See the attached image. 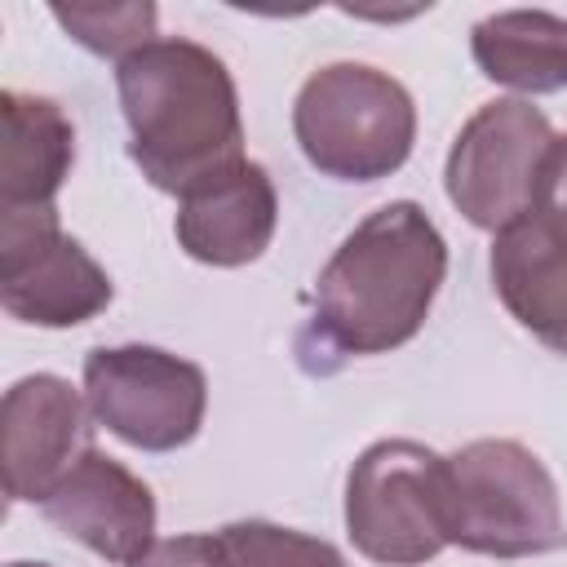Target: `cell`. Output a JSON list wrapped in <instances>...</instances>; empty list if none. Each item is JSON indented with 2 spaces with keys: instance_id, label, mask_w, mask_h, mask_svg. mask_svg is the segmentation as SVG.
Returning a JSON list of instances; mask_svg holds the SVG:
<instances>
[{
  "instance_id": "6da1fadb",
  "label": "cell",
  "mask_w": 567,
  "mask_h": 567,
  "mask_svg": "<svg viewBox=\"0 0 567 567\" xmlns=\"http://www.w3.org/2000/svg\"><path fill=\"white\" fill-rule=\"evenodd\" d=\"M447 275V244L430 213L390 199L368 213L315 279V315L297 337L306 372H332L359 354L408 346Z\"/></svg>"
},
{
  "instance_id": "7a4b0ae2",
  "label": "cell",
  "mask_w": 567,
  "mask_h": 567,
  "mask_svg": "<svg viewBox=\"0 0 567 567\" xmlns=\"http://www.w3.org/2000/svg\"><path fill=\"white\" fill-rule=\"evenodd\" d=\"M115 93L128 155L155 190L182 199L244 159L239 93L213 49L159 35L115 62Z\"/></svg>"
},
{
  "instance_id": "3957f363",
  "label": "cell",
  "mask_w": 567,
  "mask_h": 567,
  "mask_svg": "<svg viewBox=\"0 0 567 567\" xmlns=\"http://www.w3.org/2000/svg\"><path fill=\"white\" fill-rule=\"evenodd\" d=\"M447 545L487 558H536L567 545L563 496L518 439H474L443 456Z\"/></svg>"
},
{
  "instance_id": "277c9868",
  "label": "cell",
  "mask_w": 567,
  "mask_h": 567,
  "mask_svg": "<svg viewBox=\"0 0 567 567\" xmlns=\"http://www.w3.org/2000/svg\"><path fill=\"white\" fill-rule=\"evenodd\" d=\"M292 133L323 177L381 182L412 155L416 106L394 75L368 62H328L297 89Z\"/></svg>"
},
{
  "instance_id": "5b68a950",
  "label": "cell",
  "mask_w": 567,
  "mask_h": 567,
  "mask_svg": "<svg viewBox=\"0 0 567 567\" xmlns=\"http://www.w3.org/2000/svg\"><path fill=\"white\" fill-rule=\"evenodd\" d=\"M554 151L558 133L540 106L527 97L483 102L447 151V199L470 226L501 235L509 221L549 199Z\"/></svg>"
},
{
  "instance_id": "8992f818",
  "label": "cell",
  "mask_w": 567,
  "mask_h": 567,
  "mask_svg": "<svg viewBox=\"0 0 567 567\" xmlns=\"http://www.w3.org/2000/svg\"><path fill=\"white\" fill-rule=\"evenodd\" d=\"M346 532L381 567H421L447 549L443 456L416 439H381L346 478Z\"/></svg>"
},
{
  "instance_id": "52a82bcc",
  "label": "cell",
  "mask_w": 567,
  "mask_h": 567,
  "mask_svg": "<svg viewBox=\"0 0 567 567\" xmlns=\"http://www.w3.org/2000/svg\"><path fill=\"white\" fill-rule=\"evenodd\" d=\"M84 403L120 443L177 452L204 425L208 377L159 346H97L84 354Z\"/></svg>"
},
{
  "instance_id": "ba28073f",
  "label": "cell",
  "mask_w": 567,
  "mask_h": 567,
  "mask_svg": "<svg viewBox=\"0 0 567 567\" xmlns=\"http://www.w3.org/2000/svg\"><path fill=\"white\" fill-rule=\"evenodd\" d=\"M111 275L58 226V208L0 213V301L35 328H75L111 306Z\"/></svg>"
},
{
  "instance_id": "9c48e42d",
  "label": "cell",
  "mask_w": 567,
  "mask_h": 567,
  "mask_svg": "<svg viewBox=\"0 0 567 567\" xmlns=\"http://www.w3.org/2000/svg\"><path fill=\"white\" fill-rule=\"evenodd\" d=\"M80 390L53 372L22 377L4 390L0 408V461L9 501L44 505L62 474L93 447V425Z\"/></svg>"
},
{
  "instance_id": "30bf717a",
  "label": "cell",
  "mask_w": 567,
  "mask_h": 567,
  "mask_svg": "<svg viewBox=\"0 0 567 567\" xmlns=\"http://www.w3.org/2000/svg\"><path fill=\"white\" fill-rule=\"evenodd\" d=\"M44 518L106 563L133 567L155 545V496L115 456L89 447L40 505Z\"/></svg>"
},
{
  "instance_id": "8fae6325",
  "label": "cell",
  "mask_w": 567,
  "mask_h": 567,
  "mask_svg": "<svg viewBox=\"0 0 567 567\" xmlns=\"http://www.w3.org/2000/svg\"><path fill=\"white\" fill-rule=\"evenodd\" d=\"M492 288L509 319L567 354V204L545 199L492 239Z\"/></svg>"
},
{
  "instance_id": "7c38bea8",
  "label": "cell",
  "mask_w": 567,
  "mask_h": 567,
  "mask_svg": "<svg viewBox=\"0 0 567 567\" xmlns=\"http://www.w3.org/2000/svg\"><path fill=\"white\" fill-rule=\"evenodd\" d=\"M275 221H279V199L270 173L257 159H239L235 168L182 195L173 235L186 257L235 270L270 248Z\"/></svg>"
},
{
  "instance_id": "4fadbf2b",
  "label": "cell",
  "mask_w": 567,
  "mask_h": 567,
  "mask_svg": "<svg viewBox=\"0 0 567 567\" xmlns=\"http://www.w3.org/2000/svg\"><path fill=\"white\" fill-rule=\"evenodd\" d=\"M0 213H31L53 208L71 164H75V128L53 97L0 93Z\"/></svg>"
},
{
  "instance_id": "5bb4252c",
  "label": "cell",
  "mask_w": 567,
  "mask_h": 567,
  "mask_svg": "<svg viewBox=\"0 0 567 567\" xmlns=\"http://www.w3.org/2000/svg\"><path fill=\"white\" fill-rule=\"evenodd\" d=\"M470 53L492 84L518 93L567 89V18L545 9H505L470 31Z\"/></svg>"
},
{
  "instance_id": "9a60e30c",
  "label": "cell",
  "mask_w": 567,
  "mask_h": 567,
  "mask_svg": "<svg viewBox=\"0 0 567 567\" xmlns=\"http://www.w3.org/2000/svg\"><path fill=\"white\" fill-rule=\"evenodd\" d=\"M53 18L75 44H84L97 58H115V62H124L142 44L159 40L155 35V18L159 13L146 0L142 4H71V9L53 4Z\"/></svg>"
},
{
  "instance_id": "2e32d148",
  "label": "cell",
  "mask_w": 567,
  "mask_h": 567,
  "mask_svg": "<svg viewBox=\"0 0 567 567\" xmlns=\"http://www.w3.org/2000/svg\"><path fill=\"white\" fill-rule=\"evenodd\" d=\"M235 558V567H346L341 549L332 540L266 523V518H239L217 532Z\"/></svg>"
},
{
  "instance_id": "e0dca14e",
  "label": "cell",
  "mask_w": 567,
  "mask_h": 567,
  "mask_svg": "<svg viewBox=\"0 0 567 567\" xmlns=\"http://www.w3.org/2000/svg\"><path fill=\"white\" fill-rule=\"evenodd\" d=\"M133 567H235L221 536H173L155 540Z\"/></svg>"
},
{
  "instance_id": "ac0fdd59",
  "label": "cell",
  "mask_w": 567,
  "mask_h": 567,
  "mask_svg": "<svg viewBox=\"0 0 567 567\" xmlns=\"http://www.w3.org/2000/svg\"><path fill=\"white\" fill-rule=\"evenodd\" d=\"M549 199L567 204V137H558V151H554V177H549Z\"/></svg>"
},
{
  "instance_id": "d6986e66",
  "label": "cell",
  "mask_w": 567,
  "mask_h": 567,
  "mask_svg": "<svg viewBox=\"0 0 567 567\" xmlns=\"http://www.w3.org/2000/svg\"><path fill=\"white\" fill-rule=\"evenodd\" d=\"M9 567H49V563H9Z\"/></svg>"
}]
</instances>
